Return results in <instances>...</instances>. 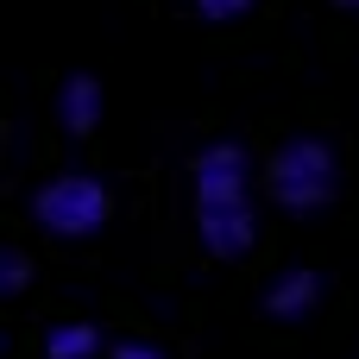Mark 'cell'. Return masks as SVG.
<instances>
[{"label":"cell","instance_id":"9c48e42d","mask_svg":"<svg viewBox=\"0 0 359 359\" xmlns=\"http://www.w3.org/2000/svg\"><path fill=\"white\" fill-rule=\"evenodd\" d=\"M189 6H196L202 19H215V25H221V19H240V13H252L259 0H189Z\"/></svg>","mask_w":359,"mask_h":359},{"label":"cell","instance_id":"30bf717a","mask_svg":"<svg viewBox=\"0 0 359 359\" xmlns=\"http://www.w3.org/2000/svg\"><path fill=\"white\" fill-rule=\"evenodd\" d=\"M107 359H164V353H158V347H145V341H120Z\"/></svg>","mask_w":359,"mask_h":359},{"label":"cell","instance_id":"6da1fadb","mask_svg":"<svg viewBox=\"0 0 359 359\" xmlns=\"http://www.w3.org/2000/svg\"><path fill=\"white\" fill-rule=\"evenodd\" d=\"M341 189V164L322 139H290L271 158V202L290 215H322Z\"/></svg>","mask_w":359,"mask_h":359},{"label":"cell","instance_id":"8992f818","mask_svg":"<svg viewBox=\"0 0 359 359\" xmlns=\"http://www.w3.org/2000/svg\"><path fill=\"white\" fill-rule=\"evenodd\" d=\"M316 303H322V278H316V271H284V278H271V290H265V309H271L278 322H303Z\"/></svg>","mask_w":359,"mask_h":359},{"label":"cell","instance_id":"7a4b0ae2","mask_svg":"<svg viewBox=\"0 0 359 359\" xmlns=\"http://www.w3.org/2000/svg\"><path fill=\"white\" fill-rule=\"evenodd\" d=\"M107 183L101 177H88V170H63V177H50L38 196H32V221L44 227V233H57V240H88V233H101V221H107Z\"/></svg>","mask_w":359,"mask_h":359},{"label":"cell","instance_id":"3957f363","mask_svg":"<svg viewBox=\"0 0 359 359\" xmlns=\"http://www.w3.org/2000/svg\"><path fill=\"white\" fill-rule=\"evenodd\" d=\"M196 227H202V246H208L215 259H240V252L259 240L252 202H196Z\"/></svg>","mask_w":359,"mask_h":359},{"label":"cell","instance_id":"ba28073f","mask_svg":"<svg viewBox=\"0 0 359 359\" xmlns=\"http://www.w3.org/2000/svg\"><path fill=\"white\" fill-rule=\"evenodd\" d=\"M32 284V265H25V252H0V290L6 297H19Z\"/></svg>","mask_w":359,"mask_h":359},{"label":"cell","instance_id":"52a82bcc","mask_svg":"<svg viewBox=\"0 0 359 359\" xmlns=\"http://www.w3.org/2000/svg\"><path fill=\"white\" fill-rule=\"evenodd\" d=\"M95 353H101V328H88V322H63L44 334V359H95Z\"/></svg>","mask_w":359,"mask_h":359},{"label":"cell","instance_id":"5b68a950","mask_svg":"<svg viewBox=\"0 0 359 359\" xmlns=\"http://www.w3.org/2000/svg\"><path fill=\"white\" fill-rule=\"evenodd\" d=\"M57 120H63V133H95V126H101V82H95V76H63V88H57Z\"/></svg>","mask_w":359,"mask_h":359},{"label":"cell","instance_id":"8fae6325","mask_svg":"<svg viewBox=\"0 0 359 359\" xmlns=\"http://www.w3.org/2000/svg\"><path fill=\"white\" fill-rule=\"evenodd\" d=\"M334 6H353V13H359V0H334Z\"/></svg>","mask_w":359,"mask_h":359},{"label":"cell","instance_id":"277c9868","mask_svg":"<svg viewBox=\"0 0 359 359\" xmlns=\"http://www.w3.org/2000/svg\"><path fill=\"white\" fill-rule=\"evenodd\" d=\"M196 202H246V151L240 145H208L196 158Z\"/></svg>","mask_w":359,"mask_h":359}]
</instances>
